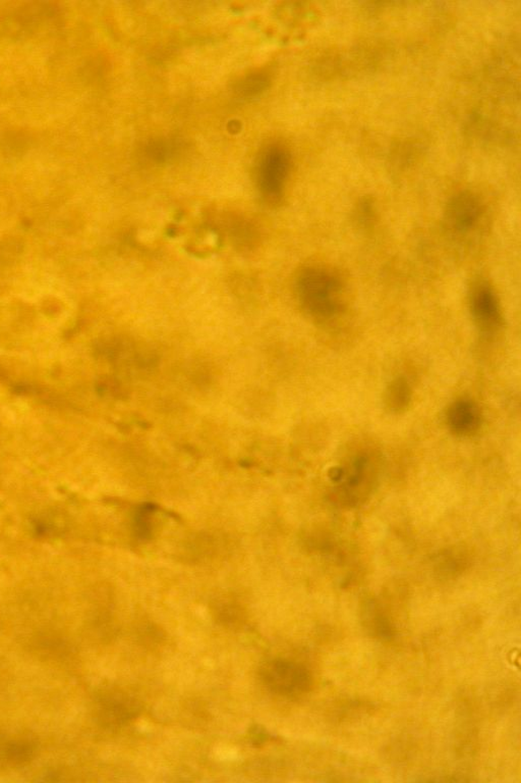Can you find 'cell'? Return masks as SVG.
<instances>
[{
    "label": "cell",
    "instance_id": "52a82bcc",
    "mask_svg": "<svg viewBox=\"0 0 521 783\" xmlns=\"http://www.w3.org/2000/svg\"><path fill=\"white\" fill-rule=\"evenodd\" d=\"M479 217V204L470 196L458 197L449 209L450 222L459 231L470 230L478 222Z\"/></svg>",
    "mask_w": 521,
    "mask_h": 783
},
{
    "label": "cell",
    "instance_id": "8992f818",
    "mask_svg": "<svg viewBox=\"0 0 521 783\" xmlns=\"http://www.w3.org/2000/svg\"><path fill=\"white\" fill-rule=\"evenodd\" d=\"M260 675L266 688L270 689L275 693L287 694L296 688V669L285 661L274 660L270 663L268 661L260 668Z\"/></svg>",
    "mask_w": 521,
    "mask_h": 783
},
{
    "label": "cell",
    "instance_id": "3957f363",
    "mask_svg": "<svg viewBox=\"0 0 521 783\" xmlns=\"http://www.w3.org/2000/svg\"><path fill=\"white\" fill-rule=\"evenodd\" d=\"M141 707L135 698L119 690L106 691L98 701V717L105 726L119 727L139 716Z\"/></svg>",
    "mask_w": 521,
    "mask_h": 783
},
{
    "label": "cell",
    "instance_id": "5b68a950",
    "mask_svg": "<svg viewBox=\"0 0 521 783\" xmlns=\"http://www.w3.org/2000/svg\"><path fill=\"white\" fill-rule=\"evenodd\" d=\"M447 424L457 436H470L481 425V412L476 403L462 399L452 405L447 412Z\"/></svg>",
    "mask_w": 521,
    "mask_h": 783
},
{
    "label": "cell",
    "instance_id": "7a4b0ae2",
    "mask_svg": "<svg viewBox=\"0 0 521 783\" xmlns=\"http://www.w3.org/2000/svg\"><path fill=\"white\" fill-rule=\"evenodd\" d=\"M306 293L313 310L324 317H333L342 309V282L333 271L316 270L306 279Z\"/></svg>",
    "mask_w": 521,
    "mask_h": 783
},
{
    "label": "cell",
    "instance_id": "277c9868",
    "mask_svg": "<svg viewBox=\"0 0 521 783\" xmlns=\"http://www.w3.org/2000/svg\"><path fill=\"white\" fill-rule=\"evenodd\" d=\"M472 316L478 324L486 330H495L501 323L499 302L491 288L479 284L472 289L471 295Z\"/></svg>",
    "mask_w": 521,
    "mask_h": 783
},
{
    "label": "cell",
    "instance_id": "9c48e42d",
    "mask_svg": "<svg viewBox=\"0 0 521 783\" xmlns=\"http://www.w3.org/2000/svg\"><path fill=\"white\" fill-rule=\"evenodd\" d=\"M33 750L32 744L29 743L14 742L6 744L4 749V757L14 764L24 763L32 757Z\"/></svg>",
    "mask_w": 521,
    "mask_h": 783
},
{
    "label": "cell",
    "instance_id": "6da1fadb",
    "mask_svg": "<svg viewBox=\"0 0 521 783\" xmlns=\"http://www.w3.org/2000/svg\"><path fill=\"white\" fill-rule=\"evenodd\" d=\"M333 480H342L333 493L336 503L348 507L361 504L370 495L377 481V462L369 453L358 454L351 462L350 469L334 470Z\"/></svg>",
    "mask_w": 521,
    "mask_h": 783
},
{
    "label": "cell",
    "instance_id": "ba28073f",
    "mask_svg": "<svg viewBox=\"0 0 521 783\" xmlns=\"http://www.w3.org/2000/svg\"><path fill=\"white\" fill-rule=\"evenodd\" d=\"M411 398V387L405 379L397 378L388 387L385 401L391 412H402V410L409 406Z\"/></svg>",
    "mask_w": 521,
    "mask_h": 783
}]
</instances>
